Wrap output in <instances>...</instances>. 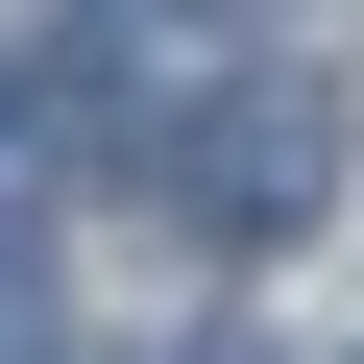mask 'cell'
Here are the masks:
<instances>
[{"instance_id":"cell-1","label":"cell","mask_w":364,"mask_h":364,"mask_svg":"<svg viewBox=\"0 0 364 364\" xmlns=\"http://www.w3.org/2000/svg\"><path fill=\"white\" fill-rule=\"evenodd\" d=\"M340 195V97L316 73H219L195 122H170V219H195V243H291Z\"/></svg>"},{"instance_id":"cell-2","label":"cell","mask_w":364,"mask_h":364,"mask_svg":"<svg viewBox=\"0 0 364 364\" xmlns=\"http://www.w3.org/2000/svg\"><path fill=\"white\" fill-rule=\"evenodd\" d=\"M195 364H243V340H195Z\"/></svg>"}]
</instances>
